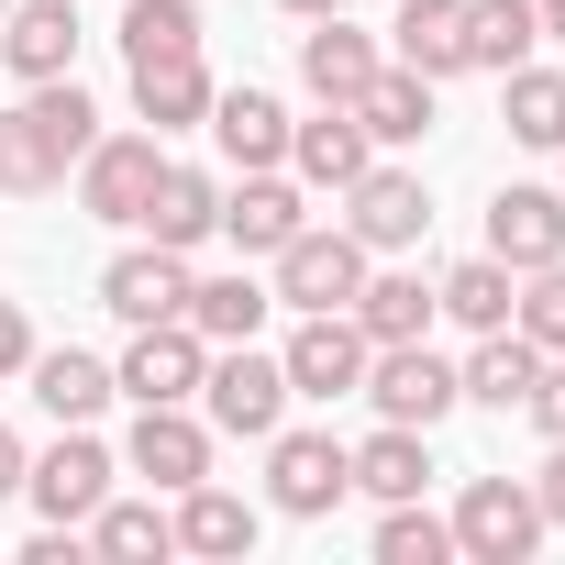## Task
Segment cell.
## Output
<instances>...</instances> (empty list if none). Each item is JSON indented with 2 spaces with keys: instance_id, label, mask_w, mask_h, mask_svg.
Masks as SVG:
<instances>
[{
  "instance_id": "cell-2",
  "label": "cell",
  "mask_w": 565,
  "mask_h": 565,
  "mask_svg": "<svg viewBox=\"0 0 565 565\" xmlns=\"http://www.w3.org/2000/svg\"><path fill=\"white\" fill-rule=\"evenodd\" d=\"M200 411H211V433L266 444L277 422H289V366H277V355H255V344H222V355L200 366Z\"/></svg>"
},
{
  "instance_id": "cell-40",
  "label": "cell",
  "mask_w": 565,
  "mask_h": 565,
  "mask_svg": "<svg viewBox=\"0 0 565 565\" xmlns=\"http://www.w3.org/2000/svg\"><path fill=\"white\" fill-rule=\"evenodd\" d=\"M532 499H543V532H565V444L543 455V477H532Z\"/></svg>"
},
{
  "instance_id": "cell-16",
  "label": "cell",
  "mask_w": 565,
  "mask_h": 565,
  "mask_svg": "<svg viewBox=\"0 0 565 565\" xmlns=\"http://www.w3.org/2000/svg\"><path fill=\"white\" fill-rule=\"evenodd\" d=\"M344 311H355L366 344H422V333H433V277H422V266H366V289H355Z\"/></svg>"
},
{
  "instance_id": "cell-44",
  "label": "cell",
  "mask_w": 565,
  "mask_h": 565,
  "mask_svg": "<svg viewBox=\"0 0 565 565\" xmlns=\"http://www.w3.org/2000/svg\"><path fill=\"white\" fill-rule=\"evenodd\" d=\"M0 12H12V0H0Z\"/></svg>"
},
{
  "instance_id": "cell-28",
  "label": "cell",
  "mask_w": 565,
  "mask_h": 565,
  "mask_svg": "<svg viewBox=\"0 0 565 565\" xmlns=\"http://www.w3.org/2000/svg\"><path fill=\"white\" fill-rule=\"evenodd\" d=\"M510 300H521V277H510L499 255H466V266H444V277H433V311H444V322H466V333H499V322H510Z\"/></svg>"
},
{
  "instance_id": "cell-38",
  "label": "cell",
  "mask_w": 565,
  "mask_h": 565,
  "mask_svg": "<svg viewBox=\"0 0 565 565\" xmlns=\"http://www.w3.org/2000/svg\"><path fill=\"white\" fill-rule=\"evenodd\" d=\"M521 422H532L543 444H565V355H543V377H532V399H521Z\"/></svg>"
},
{
  "instance_id": "cell-17",
  "label": "cell",
  "mask_w": 565,
  "mask_h": 565,
  "mask_svg": "<svg viewBox=\"0 0 565 565\" xmlns=\"http://www.w3.org/2000/svg\"><path fill=\"white\" fill-rule=\"evenodd\" d=\"M388 67H411V78H455L466 67V0H399V23H388Z\"/></svg>"
},
{
  "instance_id": "cell-30",
  "label": "cell",
  "mask_w": 565,
  "mask_h": 565,
  "mask_svg": "<svg viewBox=\"0 0 565 565\" xmlns=\"http://www.w3.org/2000/svg\"><path fill=\"white\" fill-rule=\"evenodd\" d=\"M78 543L111 554V565H145V554H178V521H167L156 499H100V510L78 521Z\"/></svg>"
},
{
  "instance_id": "cell-8",
  "label": "cell",
  "mask_w": 565,
  "mask_h": 565,
  "mask_svg": "<svg viewBox=\"0 0 565 565\" xmlns=\"http://www.w3.org/2000/svg\"><path fill=\"white\" fill-rule=\"evenodd\" d=\"M366 399H377V422H411V433H433V422L466 399V377H455L433 344H377V355H366Z\"/></svg>"
},
{
  "instance_id": "cell-45",
  "label": "cell",
  "mask_w": 565,
  "mask_h": 565,
  "mask_svg": "<svg viewBox=\"0 0 565 565\" xmlns=\"http://www.w3.org/2000/svg\"><path fill=\"white\" fill-rule=\"evenodd\" d=\"M554 156H565V145H554Z\"/></svg>"
},
{
  "instance_id": "cell-23",
  "label": "cell",
  "mask_w": 565,
  "mask_h": 565,
  "mask_svg": "<svg viewBox=\"0 0 565 565\" xmlns=\"http://www.w3.org/2000/svg\"><path fill=\"white\" fill-rule=\"evenodd\" d=\"M355 455V488L388 510V499H422V477H433V433H411V422H377L366 444H344Z\"/></svg>"
},
{
  "instance_id": "cell-21",
  "label": "cell",
  "mask_w": 565,
  "mask_h": 565,
  "mask_svg": "<svg viewBox=\"0 0 565 565\" xmlns=\"http://www.w3.org/2000/svg\"><path fill=\"white\" fill-rule=\"evenodd\" d=\"M134 233H156V244H178V255H189V244H211V233H222V178H200V167H178V156H167V178H156V200H145V222H134Z\"/></svg>"
},
{
  "instance_id": "cell-42",
  "label": "cell",
  "mask_w": 565,
  "mask_h": 565,
  "mask_svg": "<svg viewBox=\"0 0 565 565\" xmlns=\"http://www.w3.org/2000/svg\"><path fill=\"white\" fill-rule=\"evenodd\" d=\"M277 12H300V23H322V12H344V0H277Z\"/></svg>"
},
{
  "instance_id": "cell-20",
  "label": "cell",
  "mask_w": 565,
  "mask_h": 565,
  "mask_svg": "<svg viewBox=\"0 0 565 565\" xmlns=\"http://www.w3.org/2000/svg\"><path fill=\"white\" fill-rule=\"evenodd\" d=\"M377 67H388V56H377V45H366L344 12H322V23L300 34V89H311V100H355Z\"/></svg>"
},
{
  "instance_id": "cell-24",
  "label": "cell",
  "mask_w": 565,
  "mask_h": 565,
  "mask_svg": "<svg viewBox=\"0 0 565 565\" xmlns=\"http://www.w3.org/2000/svg\"><path fill=\"white\" fill-rule=\"evenodd\" d=\"M134 111H145L156 134L211 122V67H200V56H145V67H134Z\"/></svg>"
},
{
  "instance_id": "cell-5",
  "label": "cell",
  "mask_w": 565,
  "mask_h": 565,
  "mask_svg": "<svg viewBox=\"0 0 565 565\" xmlns=\"http://www.w3.org/2000/svg\"><path fill=\"white\" fill-rule=\"evenodd\" d=\"M156 178H167V145H156V134H100V145L78 156V211L134 233L145 200H156Z\"/></svg>"
},
{
  "instance_id": "cell-3",
  "label": "cell",
  "mask_w": 565,
  "mask_h": 565,
  "mask_svg": "<svg viewBox=\"0 0 565 565\" xmlns=\"http://www.w3.org/2000/svg\"><path fill=\"white\" fill-rule=\"evenodd\" d=\"M532 543H543L532 477H466V499H455V554H466V565H521Z\"/></svg>"
},
{
  "instance_id": "cell-35",
  "label": "cell",
  "mask_w": 565,
  "mask_h": 565,
  "mask_svg": "<svg viewBox=\"0 0 565 565\" xmlns=\"http://www.w3.org/2000/svg\"><path fill=\"white\" fill-rule=\"evenodd\" d=\"M34 122H45V145L78 167L89 145H100V111H89V89H78V67L67 78H34Z\"/></svg>"
},
{
  "instance_id": "cell-43",
  "label": "cell",
  "mask_w": 565,
  "mask_h": 565,
  "mask_svg": "<svg viewBox=\"0 0 565 565\" xmlns=\"http://www.w3.org/2000/svg\"><path fill=\"white\" fill-rule=\"evenodd\" d=\"M532 12H543V34H565V0H532Z\"/></svg>"
},
{
  "instance_id": "cell-22",
  "label": "cell",
  "mask_w": 565,
  "mask_h": 565,
  "mask_svg": "<svg viewBox=\"0 0 565 565\" xmlns=\"http://www.w3.org/2000/svg\"><path fill=\"white\" fill-rule=\"evenodd\" d=\"M455 377H466V399H477V411H521V399H532V377H543V344H532L521 322H499V333H477V355H466Z\"/></svg>"
},
{
  "instance_id": "cell-6",
  "label": "cell",
  "mask_w": 565,
  "mask_h": 565,
  "mask_svg": "<svg viewBox=\"0 0 565 565\" xmlns=\"http://www.w3.org/2000/svg\"><path fill=\"white\" fill-rule=\"evenodd\" d=\"M23 499H34L45 521H89V510L111 499V444H100L89 422H56V444L23 466Z\"/></svg>"
},
{
  "instance_id": "cell-13",
  "label": "cell",
  "mask_w": 565,
  "mask_h": 565,
  "mask_svg": "<svg viewBox=\"0 0 565 565\" xmlns=\"http://www.w3.org/2000/svg\"><path fill=\"white\" fill-rule=\"evenodd\" d=\"M488 255H499L510 277L565 266V189H499V200H488Z\"/></svg>"
},
{
  "instance_id": "cell-27",
  "label": "cell",
  "mask_w": 565,
  "mask_h": 565,
  "mask_svg": "<svg viewBox=\"0 0 565 565\" xmlns=\"http://www.w3.org/2000/svg\"><path fill=\"white\" fill-rule=\"evenodd\" d=\"M178 554H255V499H233V488H178Z\"/></svg>"
},
{
  "instance_id": "cell-34",
  "label": "cell",
  "mask_w": 565,
  "mask_h": 565,
  "mask_svg": "<svg viewBox=\"0 0 565 565\" xmlns=\"http://www.w3.org/2000/svg\"><path fill=\"white\" fill-rule=\"evenodd\" d=\"M122 56H200V0H122Z\"/></svg>"
},
{
  "instance_id": "cell-1",
  "label": "cell",
  "mask_w": 565,
  "mask_h": 565,
  "mask_svg": "<svg viewBox=\"0 0 565 565\" xmlns=\"http://www.w3.org/2000/svg\"><path fill=\"white\" fill-rule=\"evenodd\" d=\"M266 266H277V300H289V311H344V300L366 289V266H377V255H366L344 222H300Z\"/></svg>"
},
{
  "instance_id": "cell-15",
  "label": "cell",
  "mask_w": 565,
  "mask_h": 565,
  "mask_svg": "<svg viewBox=\"0 0 565 565\" xmlns=\"http://www.w3.org/2000/svg\"><path fill=\"white\" fill-rule=\"evenodd\" d=\"M311 211H300V189L289 178H277V167H244L233 189H222V233L244 244V255H277V244H289Z\"/></svg>"
},
{
  "instance_id": "cell-41",
  "label": "cell",
  "mask_w": 565,
  "mask_h": 565,
  "mask_svg": "<svg viewBox=\"0 0 565 565\" xmlns=\"http://www.w3.org/2000/svg\"><path fill=\"white\" fill-rule=\"evenodd\" d=\"M23 466H34V455H23V433H0V499H23Z\"/></svg>"
},
{
  "instance_id": "cell-7",
  "label": "cell",
  "mask_w": 565,
  "mask_h": 565,
  "mask_svg": "<svg viewBox=\"0 0 565 565\" xmlns=\"http://www.w3.org/2000/svg\"><path fill=\"white\" fill-rule=\"evenodd\" d=\"M344 488H355V455H344L333 433H289V422L266 433V499L289 510V521H322Z\"/></svg>"
},
{
  "instance_id": "cell-26",
  "label": "cell",
  "mask_w": 565,
  "mask_h": 565,
  "mask_svg": "<svg viewBox=\"0 0 565 565\" xmlns=\"http://www.w3.org/2000/svg\"><path fill=\"white\" fill-rule=\"evenodd\" d=\"M23 377H34V399H45L56 422H100V411L122 399V388H111V366H100V355H78V344H56V355L34 344V366H23Z\"/></svg>"
},
{
  "instance_id": "cell-29",
  "label": "cell",
  "mask_w": 565,
  "mask_h": 565,
  "mask_svg": "<svg viewBox=\"0 0 565 565\" xmlns=\"http://www.w3.org/2000/svg\"><path fill=\"white\" fill-rule=\"evenodd\" d=\"M532 45H543V12H532V0H466V67L510 78V67H532Z\"/></svg>"
},
{
  "instance_id": "cell-33",
  "label": "cell",
  "mask_w": 565,
  "mask_h": 565,
  "mask_svg": "<svg viewBox=\"0 0 565 565\" xmlns=\"http://www.w3.org/2000/svg\"><path fill=\"white\" fill-rule=\"evenodd\" d=\"M0 189H12V200H45V189H67V156L45 145L34 100H23V111H0Z\"/></svg>"
},
{
  "instance_id": "cell-25",
  "label": "cell",
  "mask_w": 565,
  "mask_h": 565,
  "mask_svg": "<svg viewBox=\"0 0 565 565\" xmlns=\"http://www.w3.org/2000/svg\"><path fill=\"white\" fill-rule=\"evenodd\" d=\"M344 111L366 122V145H422V134H433V78H411V67H377V78H366Z\"/></svg>"
},
{
  "instance_id": "cell-39",
  "label": "cell",
  "mask_w": 565,
  "mask_h": 565,
  "mask_svg": "<svg viewBox=\"0 0 565 565\" xmlns=\"http://www.w3.org/2000/svg\"><path fill=\"white\" fill-rule=\"evenodd\" d=\"M34 366V322H23V300H0V377H23Z\"/></svg>"
},
{
  "instance_id": "cell-4",
  "label": "cell",
  "mask_w": 565,
  "mask_h": 565,
  "mask_svg": "<svg viewBox=\"0 0 565 565\" xmlns=\"http://www.w3.org/2000/svg\"><path fill=\"white\" fill-rule=\"evenodd\" d=\"M366 333H355V311H300V333L277 344V366H289V399H355L366 388Z\"/></svg>"
},
{
  "instance_id": "cell-32",
  "label": "cell",
  "mask_w": 565,
  "mask_h": 565,
  "mask_svg": "<svg viewBox=\"0 0 565 565\" xmlns=\"http://www.w3.org/2000/svg\"><path fill=\"white\" fill-rule=\"evenodd\" d=\"M499 122H510V145L554 156V145H565V78H554V67H510V78H499Z\"/></svg>"
},
{
  "instance_id": "cell-18",
  "label": "cell",
  "mask_w": 565,
  "mask_h": 565,
  "mask_svg": "<svg viewBox=\"0 0 565 565\" xmlns=\"http://www.w3.org/2000/svg\"><path fill=\"white\" fill-rule=\"evenodd\" d=\"M289 167H300L311 189H355V178L377 167V145H366V122H355L344 100H322V122H289Z\"/></svg>"
},
{
  "instance_id": "cell-14",
  "label": "cell",
  "mask_w": 565,
  "mask_h": 565,
  "mask_svg": "<svg viewBox=\"0 0 565 565\" xmlns=\"http://www.w3.org/2000/svg\"><path fill=\"white\" fill-rule=\"evenodd\" d=\"M0 56H12L23 89L34 78H67L78 67V12H67V0H12V12H0Z\"/></svg>"
},
{
  "instance_id": "cell-11",
  "label": "cell",
  "mask_w": 565,
  "mask_h": 565,
  "mask_svg": "<svg viewBox=\"0 0 565 565\" xmlns=\"http://www.w3.org/2000/svg\"><path fill=\"white\" fill-rule=\"evenodd\" d=\"M200 366H211V344L189 333V322H134V344H122V366H111V388L145 411V399H200Z\"/></svg>"
},
{
  "instance_id": "cell-31",
  "label": "cell",
  "mask_w": 565,
  "mask_h": 565,
  "mask_svg": "<svg viewBox=\"0 0 565 565\" xmlns=\"http://www.w3.org/2000/svg\"><path fill=\"white\" fill-rule=\"evenodd\" d=\"M266 311H277V289H255V277H189V333L200 344H255Z\"/></svg>"
},
{
  "instance_id": "cell-19",
  "label": "cell",
  "mask_w": 565,
  "mask_h": 565,
  "mask_svg": "<svg viewBox=\"0 0 565 565\" xmlns=\"http://www.w3.org/2000/svg\"><path fill=\"white\" fill-rule=\"evenodd\" d=\"M211 145L233 156V178L244 167H289V111L266 89H211Z\"/></svg>"
},
{
  "instance_id": "cell-12",
  "label": "cell",
  "mask_w": 565,
  "mask_h": 565,
  "mask_svg": "<svg viewBox=\"0 0 565 565\" xmlns=\"http://www.w3.org/2000/svg\"><path fill=\"white\" fill-rule=\"evenodd\" d=\"M122 455H134V477H156V488H200V477H211V422H200L189 399H145Z\"/></svg>"
},
{
  "instance_id": "cell-37",
  "label": "cell",
  "mask_w": 565,
  "mask_h": 565,
  "mask_svg": "<svg viewBox=\"0 0 565 565\" xmlns=\"http://www.w3.org/2000/svg\"><path fill=\"white\" fill-rule=\"evenodd\" d=\"M510 322H521V333H532L543 355H565V266H532V277H521Z\"/></svg>"
},
{
  "instance_id": "cell-9",
  "label": "cell",
  "mask_w": 565,
  "mask_h": 565,
  "mask_svg": "<svg viewBox=\"0 0 565 565\" xmlns=\"http://www.w3.org/2000/svg\"><path fill=\"white\" fill-rule=\"evenodd\" d=\"M100 311L111 322H189V255L178 244H122L111 266H100Z\"/></svg>"
},
{
  "instance_id": "cell-10",
  "label": "cell",
  "mask_w": 565,
  "mask_h": 565,
  "mask_svg": "<svg viewBox=\"0 0 565 565\" xmlns=\"http://www.w3.org/2000/svg\"><path fill=\"white\" fill-rule=\"evenodd\" d=\"M344 233H355L366 255H399V244L433 233V189H422L411 167H366V178L344 189Z\"/></svg>"
},
{
  "instance_id": "cell-36",
  "label": "cell",
  "mask_w": 565,
  "mask_h": 565,
  "mask_svg": "<svg viewBox=\"0 0 565 565\" xmlns=\"http://www.w3.org/2000/svg\"><path fill=\"white\" fill-rule=\"evenodd\" d=\"M455 554V521H433L422 499H388V521H377V565H444Z\"/></svg>"
}]
</instances>
